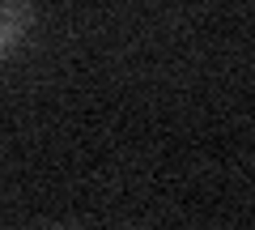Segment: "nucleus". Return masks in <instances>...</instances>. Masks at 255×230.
Returning <instances> with one entry per match:
<instances>
[{"mask_svg":"<svg viewBox=\"0 0 255 230\" xmlns=\"http://www.w3.org/2000/svg\"><path fill=\"white\" fill-rule=\"evenodd\" d=\"M30 21H34V4L30 0H0V55H9L26 38Z\"/></svg>","mask_w":255,"mask_h":230,"instance_id":"nucleus-1","label":"nucleus"}]
</instances>
